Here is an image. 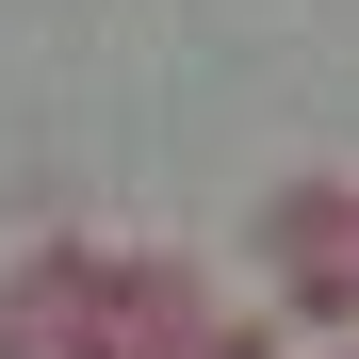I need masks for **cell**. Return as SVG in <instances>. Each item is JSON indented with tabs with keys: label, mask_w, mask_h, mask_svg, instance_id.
Returning <instances> with one entry per match:
<instances>
[{
	"label": "cell",
	"mask_w": 359,
	"mask_h": 359,
	"mask_svg": "<svg viewBox=\"0 0 359 359\" xmlns=\"http://www.w3.org/2000/svg\"><path fill=\"white\" fill-rule=\"evenodd\" d=\"M262 245H278L294 278L359 262V180H278V196H262Z\"/></svg>",
	"instance_id": "cell-1"
}]
</instances>
